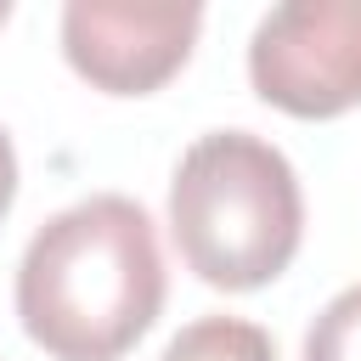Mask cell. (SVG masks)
Instances as JSON below:
<instances>
[{"label":"cell","mask_w":361,"mask_h":361,"mask_svg":"<svg viewBox=\"0 0 361 361\" xmlns=\"http://www.w3.org/2000/svg\"><path fill=\"white\" fill-rule=\"evenodd\" d=\"M259 102L288 118H338L361 107V0H282L248 39Z\"/></svg>","instance_id":"3"},{"label":"cell","mask_w":361,"mask_h":361,"mask_svg":"<svg viewBox=\"0 0 361 361\" xmlns=\"http://www.w3.org/2000/svg\"><path fill=\"white\" fill-rule=\"evenodd\" d=\"M6 17H11V6H6V0H0V23H6Z\"/></svg>","instance_id":"8"},{"label":"cell","mask_w":361,"mask_h":361,"mask_svg":"<svg viewBox=\"0 0 361 361\" xmlns=\"http://www.w3.org/2000/svg\"><path fill=\"white\" fill-rule=\"evenodd\" d=\"M203 28V6L175 0H68L62 6V56L68 68L107 96H152L169 85Z\"/></svg>","instance_id":"4"},{"label":"cell","mask_w":361,"mask_h":361,"mask_svg":"<svg viewBox=\"0 0 361 361\" xmlns=\"http://www.w3.org/2000/svg\"><path fill=\"white\" fill-rule=\"evenodd\" d=\"M158 361H276V344L259 322L243 316H197L186 322Z\"/></svg>","instance_id":"5"},{"label":"cell","mask_w":361,"mask_h":361,"mask_svg":"<svg viewBox=\"0 0 361 361\" xmlns=\"http://www.w3.org/2000/svg\"><path fill=\"white\" fill-rule=\"evenodd\" d=\"M17 203V152H11V135L0 130V220L11 214Z\"/></svg>","instance_id":"7"},{"label":"cell","mask_w":361,"mask_h":361,"mask_svg":"<svg viewBox=\"0 0 361 361\" xmlns=\"http://www.w3.org/2000/svg\"><path fill=\"white\" fill-rule=\"evenodd\" d=\"M169 237L209 288L254 293L276 282L305 237V192L282 147L254 130L197 135L169 180Z\"/></svg>","instance_id":"2"},{"label":"cell","mask_w":361,"mask_h":361,"mask_svg":"<svg viewBox=\"0 0 361 361\" xmlns=\"http://www.w3.org/2000/svg\"><path fill=\"white\" fill-rule=\"evenodd\" d=\"M169 293L152 214L96 192L51 214L17 265V322L51 361H118L158 322Z\"/></svg>","instance_id":"1"},{"label":"cell","mask_w":361,"mask_h":361,"mask_svg":"<svg viewBox=\"0 0 361 361\" xmlns=\"http://www.w3.org/2000/svg\"><path fill=\"white\" fill-rule=\"evenodd\" d=\"M305 361H361V282L322 305L305 333Z\"/></svg>","instance_id":"6"}]
</instances>
